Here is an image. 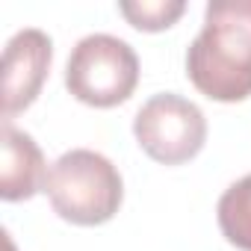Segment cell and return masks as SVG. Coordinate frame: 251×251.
<instances>
[{"label": "cell", "instance_id": "obj_1", "mask_svg": "<svg viewBox=\"0 0 251 251\" xmlns=\"http://www.w3.org/2000/svg\"><path fill=\"white\" fill-rule=\"evenodd\" d=\"M186 77L219 103L251 98V0H210L186 50Z\"/></svg>", "mask_w": 251, "mask_h": 251}, {"label": "cell", "instance_id": "obj_2", "mask_svg": "<svg viewBox=\"0 0 251 251\" xmlns=\"http://www.w3.org/2000/svg\"><path fill=\"white\" fill-rule=\"evenodd\" d=\"M45 192L59 219L92 227L109 222L118 213L124 183L118 169L103 154L74 148L50 166Z\"/></svg>", "mask_w": 251, "mask_h": 251}, {"label": "cell", "instance_id": "obj_3", "mask_svg": "<svg viewBox=\"0 0 251 251\" xmlns=\"http://www.w3.org/2000/svg\"><path fill=\"white\" fill-rule=\"evenodd\" d=\"M139 83L136 50L109 33H92L80 39L65 65L68 92L89 106L109 109L124 103Z\"/></svg>", "mask_w": 251, "mask_h": 251}, {"label": "cell", "instance_id": "obj_4", "mask_svg": "<svg viewBox=\"0 0 251 251\" xmlns=\"http://www.w3.org/2000/svg\"><path fill=\"white\" fill-rule=\"evenodd\" d=\"M133 136L151 160L180 166L201 154L207 142V118L183 95L160 92L139 106L133 118Z\"/></svg>", "mask_w": 251, "mask_h": 251}, {"label": "cell", "instance_id": "obj_5", "mask_svg": "<svg viewBox=\"0 0 251 251\" xmlns=\"http://www.w3.org/2000/svg\"><path fill=\"white\" fill-rule=\"evenodd\" d=\"M53 42L42 30H21L6 42L3 50V121H12L27 109L50 71Z\"/></svg>", "mask_w": 251, "mask_h": 251}, {"label": "cell", "instance_id": "obj_6", "mask_svg": "<svg viewBox=\"0 0 251 251\" xmlns=\"http://www.w3.org/2000/svg\"><path fill=\"white\" fill-rule=\"evenodd\" d=\"M48 163L42 148L30 133L18 130L12 121H3L0 136V198L3 201H27L48 186Z\"/></svg>", "mask_w": 251, "mask_h": 251}, {"label": "cell", "instance_id": "obj_7", "mask_svg": "<svg viewBox=\"0 0 251 251\" xmlns=\"http://www.w3.org/2000/svg\"><path fill=\"white\" fill-rule=\"evenodd\" d=\"M216 216L225 239L239 251H251V175H245L222 192Z\"/></svg>", "mask_w": 251, "mask_h": 251}, {"label": "cell", "instance_id": "obj_8", "mask_svg": "<svg viewBox=\"0 0 251 251\" xmlns=\"http://www.w3.org/2000/svg\"><path fill=\"white\" fill-rule=\"evenodd\" d=\"M118 12L127 18V24L136 27V30L160 33V30L172 27L186 12V3L183 0H139V3L124 0V3H118Z\"/></svg>", "mask_w": 251, "mask_h": 251}]
</instances>
